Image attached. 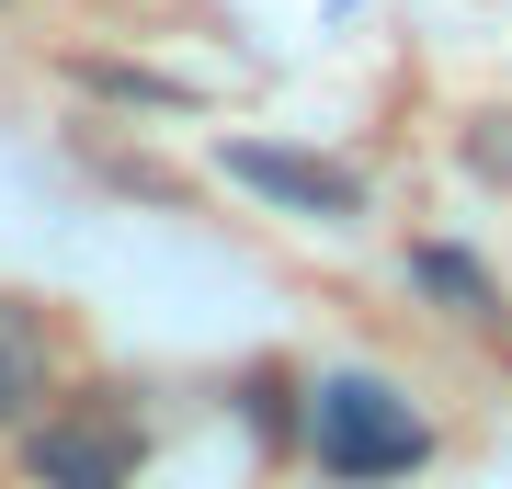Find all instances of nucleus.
I'll return each mask as SVG.
<instances>
[{
	"mask_svg": "<svg viewBox=\"0 0 512 489\" xmlns=\"http://www.w3.org/2000/svg\"><path fill=\"white\" fill-rule=\"evenodd\" d=\"M467 171H490V182H512V114H467Z\"/></svg>",
	"mask_w": 512,
	"mask_h": 489,
	"instance_id": "423d86ee",
	"label": "nucleus"
},
{
	"mask_svg": "<svg viewBox=\"0 0 512 489\" xmlns=\"http://www.w3.org/2000/svg\"><path fill=\"white\" fill-rule=\"evenodd\" d=\"M69 399V342H57V319L35 308V296L0 285V433H35V421Z\"/></svg>",
	"mask_w": 512,
	"mask_h": 489,
	"instance_id": "7ed1b4c3",
	"label": "nucleus"
},
{
	"mask_svg": "<svg viewBox=\"0 0 512 489\" xmlns=\"http://www.w3.org/2000/svg\"><path fill=\"white\" fill-rule=\"evenodd\" d=\"M308 455H319L330 478L376 489V478L433 467V421H421L387 376H330V387H319V410H308Z\"/></svg>",
	"mask_w": 512,
	"mask_h": 489,
	"instance_id": "f257e3e1",
	"label": "nucleus"
},
{
	"mask_svg": "<svg viewBox=\"0 0 512 489\" xmlns=\"http://www.w3.org/2000/svg\"><path fill=\"white\" fill-rule=\"evenodd\" d=\"M410 273H421L433 296H456L467 319H490V308H501V296H490V273H478L467 251H444V239H421V251H410Z\"/></svg>",
	"mask_w": 512,
	"mask_h": 489,
	"instance_id": "39448f33",
	"label": "nucleus"
},
{
	"mask_svg": "<svg viewBox=\"0 0 512 489\" xmlns=\"http://www.w3.org/2000/svg\"><path fill=\"white\" fill-rule=\"evenodd\" d=\"M228 171L251 182L262 205H285V217H365V171L319 160V148H262V137H228Z\"/></svg>",
	"mask_w": 512,
	"mask_h": 489,
	"instance_id": "20e7f679",
	"label": "nucleus"
},
{
	"mask_svg": "<svg viewBox=\"0 0 512 489\" xmlns=\"http://www.w3.org/2000/svg\"><path fill=\"white\" fill-rule=\"evenodd\" d=\"M137 467H148V421L114 387H80L23 433V478L35 489H137Z\"/></svg>",
	"mask_w": 512,
	"mask_h": 489,
	"instance_id": "f03ea898",
	"label": "nucleus"
}]
</instances>
